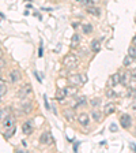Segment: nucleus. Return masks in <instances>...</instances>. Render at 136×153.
<instances>
[{
	"label": "nucleus",
	"instance_id": "nucleus-1",
	"mask_svg": "<svg viewBox=\"0 0 136 153\" xmlns=\"http://www.w3.org/2000/svg\"><path fill=\"white\" fill-rule=\"evenodd\" d=\"M63 64H64V67L67 68V70H72V68L78 67V64H79V59L76 57L75 55H67L64 57V60H63Z\"/></svg>",
	"mask_w": 136,
	"mask_h": 153
},
{
	"label": "nucleus",
	"instance_id": "nucleus-2",
	"mask_svg": "<svg viewBox=\"0 0 136 153\" xmlns=\"http://www.w3.org/2000/svg\"><path fill=\"white\" fill-rule=\"evenodd\" d=\"M31 94H33V89H31L30 84H26V85H23L18 90V98H20V100H26V98L30 97Z\"/></svg>",
	"mask_w": 136,
	"mask_h": 153
},
{
	"label": "nucleus",
	"instance_id": "nucleus-3",
	"mask_svg": "<svg viewBox=\"0 0 136 153\" xmlns=\"http://www.w3.org/2000/svg\"><path fill=\"white\" fill-rule=\"evenodd\" d=\"M15 118L13 116V115H10V116H7L6 119H3L1 120V127H3V133L4 131H7V130H11L15 127Z\"/></svg>",
	"mask_w": 136,
	"mask_h": 153
},
{
	"label": "nucleus",
	"instance_id": "nucleus-4",
	"mask_svg": "<svg viewBox=\"0 0 136 153\" xmlns=\"http://www.w3.org/2000/svg\"><path fill=\"white\" fill-rule=\"evenodd\" d=\"M40 144H41V145H52V144H53V138H52L49 131H45V133L41 134V137H40Z\"/></svg>",
	"mask_w": 136,
	"mask_h": 153
},
{
	"label": "nucleus",
	"instance_id": "nucleus-5",
	"mask_svg": "<svg viewBox=\"0 0 136 153\" xmlns=\"http://www.w3.org/2000/svg\"><path fill=\"white\" fill-rule=\"evenodd\" d=\"M68 82L74 86H79L83 85V81H82V74H75V75H69L68 77Z\"/></svg>",
	"mask_w": 136,
	"mask_h": 153
},
{
	"label": "nucleus",
	"instance_id": "nucleus-6",
	"mask_svg": "<svg viewBox=\"0 0 136 153\" xmlns=\"http://www.w3.org/2000/svg\"><path fill=\"white\" fill-rule=\"evenodd\" d=\"M118 84H121V74H113V75H110V78L108 81V86L113 88V86L118 85Z\"/></svg>",
	"mask_w": 136,
	"mask_h": 153
},
{
	"label": "nucleus",
	"instance_id": "nucleus-7",
	"mask_svg": "<svg viewBox=\"0 0 136 153\" xmlns=\"http://www.w3.org/2000/svg\"><path fill=\"white\" fill-rule=\"evenodd\" d=\"M120 124H121V127H124V129H129L131 124H132V119H131L129 115H123V116L120 118Z\"/></svg>",
	"mask_w": 136,
	"mask_h": 153
},
{
	"label": "nucleus",
	"instance_id": "nucleus-8",
	"mask_svg": "<svg viewBox=\"0 0 136 153\" xmlns=\"http://www.w3.org/2000/svg\"><path fill=\"white\" fill-rule=\"evenodd\" d=\"M33 122L31 120H27V122H25L23 124H22V131H23V134L26 135H30L31 133H33Z\"/></svg>",
	"mask_w": 136,
	"mask_h": 153
},
{
	"label": "nucleus",
	"instance_id": "nucleus-9",
	"mask_svg": "<svg viewBox=\"0 0 136 153\" xmlns=\"http://www.w3.org/2000/svg\"><path fill=\"white\" fill-rule=\"evenodd\" d=\"M31 111H33V103H31V101H26V103H23L22 107H20V112L25 114V115H29Z\"/></svg>",
	"mask_w": 136,
	"mask_h": 153
},
{
	"label": "nucleus",
	"instance_id": "nucleus-10",
	"mask_svg": "<svg viewBox=\"0 0 136 153\" xmlns=\"http://www.w3.org/2000/svg\"><path fill=\"white\" fill-rule=\"evenodd\" d=\"M78 122L81 126H88V123H90V116L87 115V114H81L79 116H78Z\"/></svg>",
	"mask_w": 136,
	"mask_h": 153
},
{
	"label": "nucleus",
	"instance_id": "nucleus-11",
	"mask_svg": "<svg viewBox=\"0 0 136 153\" xmlns=\"http://www.w3.org/2000/svg\"><path fill=\"white\" fill-rule=\"evenodd\" d=\"M10 81L13 82V84H15V82H18L20 78H22V75H20V73H19V70H13V71H10Z\"/></svg>",
	"mask_w": 136,
	"mask_h": 153
},
{
	"label": "nucleus",
	"instance_id": "nucleus-12",
	"mask_svg": "<svg viewBox=\"0 0 136 153\" xmlns=\"http://www.w3.org/2000/svg\"><path fill=\"white\" fill-rule=\"evenodd\" d=\"M87 104V97L86 96H79V97H76V103L74 104L72 108H79V107H83V105Z\"/></svg>",
	"mask_w": 136,
	"mask_h": 153
},
{
	"label": "nucleus",
	"instance_id": "nucleus-13",
	"mask_svg": "<svg viewBox=\"0 0 136 153\" xmlns=\"http://www.w3.org/2000/svg\"><path fill=\"white\" fill-rule=\"evenodd\" d=\"M87 14H90V15H94V17H99L101 15V8L99 7H95V6H90L87 7Z\"/></svg>",
	"mask_w": 136,
	"mask_h": 153
},
{
	"label": "nucleus",
	"instance_id": "nucleus-14",
	"mask_svg": "<svg viewBox=\"0 0 136 153\" xmlns=\"http://www.w3.org/2000/svg\"><path fill=\"white\" fill-rule=\"evenodd\" d=\"M64 118L67 119L68 122H72V120L75 119L74 108H67V110H64Z\"/></svg>",
	"mask_w": 136,
	"mask_h": 153
},
{
	"label": "nucleus",
	"instance_id": "nucleus-15",
	"mask_svg": "<svg viewBox=\"0 0 136 153\" xmlns=\"http://www.w3.org/2000/svg\"><path fill=\"white\" fill-rule=\"evenodd\" d=\"M11 112H13V110H11L10 107H4V108H1V110H0V122H1L3 119H6L7 116H10V115H11Z\"/></svg>",
	"mask_w": 136,
	"mask_h": 153
},
{
	"label": "nucleus",
	"instance_id": "nucleus-16",
	"mask_svg": "<svg viewBox=\"0 0 136 153\" xmlns=\"http://www.w3.org/2000/svg\"><path fill=\"white\" fill-rule=\"evenodd\" d=\"M65 97H67V93H65V90H64V89H57V90H56V94H55L56 100H59V101L61 103Z\"/></svg>",
	"mask_w": 136,
	"mask_h": 153
},
{
	"label": "nucleus",
	"instance_id": "nucleus-17",
	"mask_svg": "<svg viewBox=\"0 0 136 153\" xmlns=\"http://www.w3.org/2000/svg\"><path fill=\"white\" fill-rule=\"evenodd\" d=\"M114 111H116V105L113 104V103H109V104L105 105V108H104V114H105V115H112Z\"/></svg>",
	"mask_w": 136,
	"mask_h": 153
},
{
	"label": "nucleus",
	"instance_id": "nucleus-18",
	"mask_svg": "<svg viewBox=\"0 0 136 153\" xmlns=\"http://www.w3.org/2000/svg\"><path fill=\"white\" fill-rule=\"evenodd\" d=\"M131 80H132V74L131 73H125L121 75V84L123 85H128Z\"/></svg>",
	"mask_w": 136,
	"mask_h": 153
},
{
	"label": "nucleus",
	"instance_id": "nucleus-19",
	"mask_svg": "<svg viewBox=\"0 0 136 153\" xmlns=\"http://www.w3.org/2000/svg\"><path fill=\"white\" fill-rule=\"evenodd\" d=\"M65 90V93H67V97H69V96H74V94H76L78 93V89H76V86H69V88H65L64 89Z\"/></svg>",
	"mask_w": 136,
	"mask_h": 153
},
{
	"label": "nucleus",
	"instance_id": "nucleus-20",
	"mask_svg": "<svg viewBox=\"0 0 136 153\" xmlns=\"http://www.w3.org/2000/svg\"><path fill=\"white\" fill-rule=\"evenodd\" d=\"M91 118H93V120H95V122H99V120L102 119V114L97 110H93V112H91Z\"/></svg>",
	"mask_w": 136,
	"mask_h": 153
},
{
	"label": "nucleus",
	"instance_id": "nucleus-21",
	"mask_svg": "<svg viewBox=\"0 0 136 153\" xmlns=\"http://www.w3.org/2000/svg\"><path fill=\"white\" fill-rule=\"evenodd\" d=\"M7 90H8V88H7V84L4 82V81L0 80V96L3 97L4 94L7 93Z\"/></svg>",
	"mask_w": 136,
	"mask_h": 153
},
{
	"label": "nucleus",
	"instance_id": "nucleus-22",
	"mask_svg": "<svg viewBox=\"0 0 136 153\" xmlns=\"http://www.w3.org/2000/svg\"><path fill=\"white\" fill-rule=\"evenodd\" d=\"M99 48H101V43H99L98 40H93L91 41V49H93L94 52H98Z\"/></svg>",
	"mask_w": 136,
	"mask_h": 153
},
{
	"label": "nucleus",
	"instance_id": "nucleus-23",
	"mask_svg": "<svg viewBox=\"0 0 136 153\" xmlns=\"http://www.w3.org/2000/svg\"><path fill=\"white\" fill-rule=\"evenodd\" d=\"M132 63H133V57H132V56H125V57H124V61H123V64L124 66H127V67H129L131 64H132Z\"/></svg>",
	"mask_w": 136,
	"mask_h": 153
},
{
	"label": "nucleus",
	"instance_id": "nucleus-24",
	"mask_svg": "<svg viewBox=\"0 0 136 153\" xmlns=\"http://www.w3.org/2000/svg\"><path fill=\"white\" fill-rule=\"evenodd\" d=\"M79 40H81V37L78 36V34H74V36H72V43H71V47H72V48L78 47V44H79Z\"/></svg>",
	"mask_w": 136,
	"mask_h": 153
},
{
	"label": "nucleus",
	"instance_id": "nucleus-25",
	"mask_svg": "<svg viewBox=\"0 0 136 153\" xmlns=\"http://www.w3.org/2000/svg\"><path fill=\"white\" fill-rule=\"evenodd\" d=\"M93 31V26L90 23H87V25H83V33L85 34H90Z\"/></svg>",
	"mask_w": 136,
	"mask_h": 153
},
{
	"label": "nucleus",
	"instance_id": "nucleus-26",
	"mask_svg": "<svg viewBox=\"0 0 136 153\" xmlns=\"http://www.w3.org/2000/svg\"><path fill=\"white\" fill-rule=\"evenodd\" d=\"M128 55L132 56L133 59H136V45H131L128 49Z\"/></svg>",
	"mask_w": 136,
	"mask_h": 153
},
{
	"label": "nucleus",
	"instance_id": "nucleus-27",
	"mask_svg": "<svg viewBox=\"0 0 136 153\" xmlns=\"http://www.w3.org/2000/svg\"><path fill=\"white\" fill-rule=\"evenodd\" d=\"M15 130H17V127H14V129H11V130H7V131H4L3 134H4L6 138H11V137L15 134Z\"/></svg>",
	"mask_w": 136,
	"mask_h": 153
},
{
	"label": "nucleus",
	"instance_id": "nucleus-28",
	"mask_svg": "<svg viewBox=\"0 0 136 153\" xmlns=\"http://www.w3.org/2000/svg\"><path fill=\"white\" fill-rule=\"evenodd\" d=\"M90 104H91V107H94V108H97V107H99L101 105V98H93L91 101H90Z\"/></svg>",
	"mask_w": 136,
	"mask_h": 153
},
{
	"label": "nucleus",
	"instance_id": "nucleus-29",
	"mask_svg": "<svg viewBox=\"0 0 136 153\" xmlns=\"http://www.w3.org/2000/svg\"><path fill=\"white\" fill-rule=\"evenodd\" d=\"M106 96H108L109 98H116V97H117V94L112 90V88H109V89L106 90Z\"/></svg>",
	"mask_w": 136,
	"mask_h": 153
},
{
	"label": "nucleus",
	"instance_id": "nucleus-30",
	"mask_svg": "<svg viewBox=\"0 0 136 153\" xmlns=\"http://www.w3.org/2000/svg\"><path fill=\"white\" fill-rule=\"evenodd\" d=\"M82 3L86 7H90V6H94L97 3V0H82Z\"/></svg>",
	"mask_w": 136,
	"mask_h": 153
},
{
	"label": "nucleus",
	"instance_id": "nucleus-31",
	"mask_svg": "<svg viewBox=\"0 0 136 153\" xmlns=\"http://www.w3.org/2000/svg\"><path fill=\"white\" fill-rule=\"evenodd\" d=\"M6 60H4V59H3V57H0V70H3V68L6 67Z\"/></svg>",
	"mask_w": 136,
	"mask_h": 153
},
{
	"label": "nucleus",
	"instance_id": "nucleus-32",
	"mask_svg": "<svg viewBox=\"0 0 136 153\" xmlns=\"http://www.w3.org/2000/svg\"><path fill=\"white\" fill-rule=\"evenodd\" d=\"M44 101H45V108H46V110H50L49 103H48V98H46V96H45V94H44Z\"/></svg>",
	"mask_w": 136,
	"mask_h": 153
},
{
	"label": "nucleus",
	"instance_id": "nucleus-33",
	"mask_svg": "<svg viewBox=\"0 0 136 153\" xmlns=\"http://www.w3.org/2000/svg\"><path fill=\"white\" fill-rule=\"evenodd\" d=\"M110 131L116 133V131H117V124H114V123H113V124H110Z\"/></svg>",
	"mask_w": 136,
	"mask_h": 153
},
{
	"label": "nucleus",
	"instance_id": "nucleus-34",
	"mask_svg": "<svg viewBox=\"0 0 136 153\" xmlns=\"http://www.w3.org/2000/svg\"><path fill=\"white\" fill-rule=\"evenodd\" d=\"M44 55V51H42V44H40V49H38V56L41 57Z\"/></svg>",
	"mask_w": 136,
	"mask_h": 153
},
{
	"label": "nucleus",
	"instance_id": "nucleus-35",
	"mask_svg": "<svg viewBox=\"0 0 136 153\" xmlns=\"http://www.w3.org/2000/svg\"><path fill=\"white\" fill-rule=\"evenodd\" d=\"M82 81H83V84H86L87 82V77L85 75V74H82Z\"/></svg>",
	"mask_w": 136,
	"mask_h": 153
},
{
	"label": "nucleus",
	"instance_id": "nucleus-36",
	"mask_svg": "<svg viewBox=\"0 0 136 153\" xmlns=\"http://www.w3.org/2000/svg\"><path fill=\"white\" fill-rule=\"evenodd\" d=\"M128 94H129L131 97H132V96L135 94V90H133V89H129V90H128Z\"/></svg>",
	"mask_w": 136,
	"mask_h": 153
},
{
	"label": "nucleus",
	"instance_id": "nucleus-37",
	"mask_svg": "<svg viewBox=\"0 0 136 153\" xmlns=\"http://www.w3.org/2000/svg\"><path fill=\"white\" fill-rule=\"evenodd\" d=\"M131 107H132L133 110H136V100H135V101H133V103H132V104H131Z\"/></svg>",
	"mask_w": 136,
	"mask_h": 153
},
{
	"label": "nucleus",
	"instance_id": "nucleus-38",
	"mask_svg": "<svg viewBox=\"0 0 136 153\" xmlns=\"http://www.w3.org/2000/svg\"><path fill=\"white\" fill-rule=\"evenodd\" d=\"M131 148H132V150H135L136 152V145L135 144H131Z\"/></svg>",
	"mask_w": 136,
	"mask_h": 153
},
{
	"label": "nucleus",
	"instance_id": "nucleus-39",
	"mask_svg": "<svg viewBox=\"0 0 136 153\" xmlns=\"http://www.w3.org/2000/svg\"><path fill=\"white\" fill-rule=\"evenodd\" d=\"M72 26H74V27H78V26H79V23H78V22H75V23H72Z\"/></svg>",
	"mask_w": 136,
	"mask_h": 153
},
{
	"label": "nucleus",
	"instance_id": "nucleus-40",
	"mask_svg": "<svg viewBox=\"0 0 136 153\" xmlns=\"http://www.w3.org/2000/svg\"><path fill=\"white\" fill-rule=\"evenodd\" d=\"M0 57H3V51H1V48H0Z\"/></svg>",
	"mask_w": 136,
	"mask_h": 153
},
{
	"label": "nucleus",
	"instance_id": "nucleus-41",
	"mask_svg": "<svg viewBox=\"0 0 136 153\" xmlns=\"http://www.w3.org/2000/svg\"><path fill=\"white\" fill-rule=\"evenodd\" d=\"M133 43H135V45H136V37H135V38H133Z\"/></svg>",
	"mask_w": 136,
	"mask_h": 153
},
{
	"label": "nucleus",
	"instance_id": "nucleus-42",
	"mask_svg": "<svg viewBox=\"0 0 136 153\" xmlns=\"http://www.w3.org/2000/svg\"><path fill=\"white\" fill-rule=\"evenodd\" d=\"M133 134H135V137H136V129H135V131H133Z\"/></svg>",
	"mask_w": 136,
	"mask_h": 153
},
{
	"label": "nucleus",
	"instance_id": "nucleus-43",
	"mask_svg": "<svg viewBox=\"0 0 136 153\" xmlns=\"http://www.w3.org/2000/svg\"><path fill=\"white\" fill-rule=\"evenodd\" d=\"M75 1H82V0H75Z\"/></svg>",
	"mask_w": 136,
	"mask_h": 153
},
{
	"label": "nucleus",
	"instance_id": "nucleus-44",
	"mask_svg": "<svg viewBox=\"0 0 136 153\" xmlns=\"http://www.w3.org/2000/svg\"><path fill=\"white\" fill-rule=\"evenodd\" d=\"M0 103H1V96H0Z\"/></svg>",
	"mask_w": 136,
	"mask_h": 153
},
{
	"label": "nucleus",
	"instance_id": "nucleus-45",
	"mask_svg": "<svg viewBox=\"0 0 136 153\" xmlns=\"http://www.w3.org/2000/svg\"><path fill=\"white\" fill-rule=\"evenodd\" d=\"M135 22H136V18H135Z\"/></svg>",
	"mask_w": 136,
	"mask_h": 153
},
{
	"label": "nucleus",
	"instance_id": "nucleus-46",
	"mask_svg": "<svg viewBox=\"0 0 136 153\" xmlns=\"http://www.w3.org/2000/svg\"><path fill=\"white\" fill-rule=\"evenodd\" d=\"M0 80H1V78H0Z\"/></svg>",
	"mask_w": 136,
	"mask_h": 153
}]
</instances>
